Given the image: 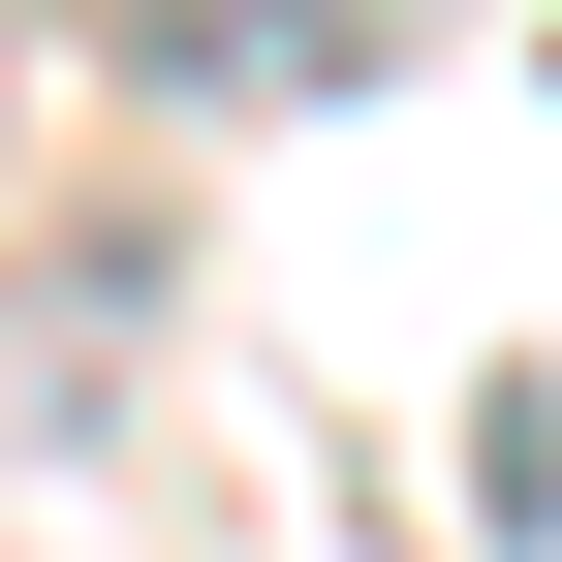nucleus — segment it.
I'll use <instances>...</instances> for the list:
<instances>
[{"label": "nucleus", "mask_w": 562, "mask_h": 562, "mask_svg": "<svg viewBox=\"0 0 562 562\" xmlns=\"http://www.w3.org/2000/svg\"><path fill=\"white\" fill-rule=\"evenodd\" d=\"M125 63H157L188 125H281V94H375V63H438L469 0H94Z\"/></svg>", "instance_id": "nucleus-1"}]
</instances>
